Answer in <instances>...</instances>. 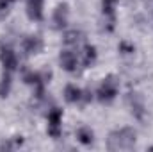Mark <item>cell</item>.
Masks as SVG:
<instances>
[{"mask_svg":"<svg viewBox=\"0 0 153 152\" xmlns=\"http://www.w3.org/2000/svg\"><path fill=\"white\" fill-rule=\"evenodd\" d=\"M137 141V131L134 127H121L117 131H112L107 138V149L109 150H130L134 149Z\"/></svg>","mask_w":153,"mask_h":152,"instance_id":"6da1fadb","label":"cell"},{"mask_svg":"<svg viewBox=\"0 0 153 152\" xmlns=\"http://www.w3.org/2000/svg\"><path fill=\"white\" fill-rule=\"evenodd\" d=\"M98 59V52H96V47L94 45H85L84 50H82V63L84 66H93Z\"/></svg>","mask_w":153,"mask_h":152,"instance_id":"8fae6325","label":"cell"},{"mask_svg":"<svg viewBox=\"0 0 153 152\" xmlns=\"http://www.w3.org/2000/svg\"><path fill=\"white\" fill-rule=\"evenodd\" d=\"M62 134V109L52 108L48 111V136L57 140Z\"/></svg>","mask_w":153,"mask_h":152,"instance_id":"3957f363","label":"cell"},{"mask_svg":"<svg viewBox=\"0 0 153 152\" xmlns=\"http://www.w3.org/2000/svg\"><path fill=\"white\" fill-rule=\"evenodd\" d=\"M117 91H119V81H117L116 75L111 74V75H107L102 81V84H100V88L96 91V99L102 104H111L117 97Z\"/></svg>","mask_w":153,"mask_h":152,"instance_id":"7a4b0ae2","label":"cell"},{"mask_svg":"<svg viewBox=\"0 0 153 152\" xmlns=\"http://www.w3.org/2000/svg\"><path fill=\"white\" fill-rule=\"evenodd\" d=\"M22 48L27 56H36L43 50V38L38 34H32V36H27L22 41Z\"/></svg>","mask_w":153,"mask_h":152,"instance_id":"8992f818","label":"cell"},{"mask_svg":"<svg viewBox=\"0 0 153 152\" xmlns=\"http://www.w3.org/2000/svg\"><path fill=\"white\" fill-rule=\"evenodd\" d=\"M59 65L66 72H75L76 66H78V57H76V54L73 50L66 48V50H62L59 54Z\"/></svg>","mask_w":153,"mask_h":152,"instance_id":"ba28073f","label":"cell"},{"mask_svg":"<svg viewBox=\"0 0 153 152\" xmlns=\"http://www.w3.org/2000/svg\"><path fill=\"white\" fill-rule=\"evenodd\" d=\"M0 63L4 66V70L13 72L18 68V56L11 47H2L0 48Z\"/></svg>","mask_w":153,"mask_h":152,"instance_id":"5b68a950","label":"cell"},{"mask_svg":"<svg viewBox=\"0 0 153 152\" xmlns=\"http://www.w3.org/2000/svg\"><path fill=\"white\" fill-rule=\"evenodd\" d=\"M23 81L30 86H38V84H45L41 79V72H34V70H27L23 74Z\"/></svg>","mask_w":153,"mask_h":152,"instance_id":"9a60e30c","label":"cell"},{"mask_svg":"<svg viewBox=\"0 0 153 152\" xmlns=\"http://www.w3.org/2000/svg\"><path fill=\"white\" fill-rule=\"evenodd\" d=\"M13 2H14V0H0V14L7 13V11H9V7L13 5Z\"/></svg>","mask_w":153,"mask_h":152,"instance_id":"d6986e66","label":"cell"},{"mask_svg":"<svg viewBox=\"0 0 153 152\" xmlns=\"http://www.w3.org/2000/svg\"><path fill=\"white\" fill-rule=\"evenodd\" d=\"M128 104H130V109H132V114L143 122L144 116H146V109H144V102H143V97L139 93H128Z\"/></svg>","mask_w":153,"mask_h":152,"instance_id":"52a82bcc","label":"cell"},{"mask_svg":"<svg viewBox=\"0 0 153 152\" xmlns=\"http://www.w3.org/2000/svg\"><path fill=\"white\" fill-rule=\"evenodd\" d=\"M43 7H45V0H27V16L32 22H41Z\"/></svg>","mask_w":153,"mask_h":152,"instance_id":"9c48e42d","label":"cell"},{"mask_svg":"<svg viewBox=\"0 0 153 152\" xmlns=\"http://www.w3.org/2000/svg\"><path fill=\"white\" fill-rule=\"evenodd\" d=\"M52 20H53V25L55 29H64L70 22V5L68 4H59L55 9H53V14H52Z\"/></svg>","mask_w":153,"mask_h":152,"instance_id":"277c9868","label":"cell"},{"mask_svg":"<svg viewBox=\"0 0 153 152\" xmlns=\"http://www.w3.org/2000/svg\"><path fill=\"white\" fill-rule=\"evenodd\" d=\"M11 86H13L11 72L4 70V74H2V77H0V99L9 97V93H11Z\"/></svg>","mask_w":153,"mask_h":152,"instance_id":"4fadbf2b","label":"cell"},{"mask_svg":"<svg viewBox=\"0 0 153 152\" xmlns=\"http://www.w3.org/2000/svg\"><path fill=\"white\" fill-rule=\"evenodd\" d=\"M64 100L68 102V104H76V102H80L82 100V90L76 86V84H68L66 88H64Z\"/></svg>","mask_w":153,"mask_h":152,"instance_id":"30bf717a","label":"cell"},{"mask_svg":"<svg viewBox=\"0 0 153 152\" xmlns=\"http://www.w3.org/2000/svg\"><path fill=\"white\" fill-rule=\"evenodd\" d=\"M76 140L82 143V145H93V141H94V132H93V129L91 127H87V125H82V127H78L76 129Z\"/></svg>","mask_w":153,"mask_h":152,"instance_id":"7c38bea8","label":"cell"},{"mask_svg":"<svg viewBox=\"0 0 153 152\" xmlns=\"http://www.w3.org/2000/svg\"><path fill=\"white\" fill-rule=\"evenodd\" d=\"M117 0H102V13L103 16H116Z\"/></svg>","mask_w":153,"mask_h":152,"instance_id":"2e32d148","label":"cell"},{"mask_svg":"<svg viewBox=\"0 0 153 152\" xmlns=\"http://www.w3.org/2000/svg\"><path fill=\"white\" fill-rule=\"evenodd\" d=\"M82 100L87 104V102H91L93 100V91L91 90H82Z\"/></svg>","mask_w":153,"mask_h":152,"instance_id":"ffe728a7","label":"cell"},{"mask_svg":"<svg viewBox=\"0 0 153 152\" xmlns=\"http://www.w3.org/2000/svg\"><path fill=\"white\" fill-rule=\"evenodd\" d=\"M82 39V32L80 31H76V29H71V31H66L64 32V36H62V41L66 43V45H78V41Z\"/></svg>","mask_w":153,"mask_h":152,"instance_id":"5bb4252c","label":"cell"},{"mask_svg":"<svg viewBox=\"0 0 153 152\" xmlns=\"http://www.w3.org/2000/svg\"><path fill=\"white\" fill-rule=\"evenodd\" d=\"M18 145H16V141L14 140H7V141H2L0 143V150H13V149H16Z\"/></svg>","mask_w":153,"mask_h":152,"instance_id":"ac0fdd59","label":"cell"},{"mask_svg":"<svg viewBox=\"0 0 153 152\" xmlns=\"http://www.w3.org/2000/svg\"><path fill=\"white\" fill-rule=\"evenodd\" d=\"M117 50H119L123 56H130V54L135 52V47H134L132 43H128V41H121L119 47H117Z\"/></svg>","mask_w":153,"mask_h":152,"instance_id":"e0dca14e","label":"cell"}]
</instances>
